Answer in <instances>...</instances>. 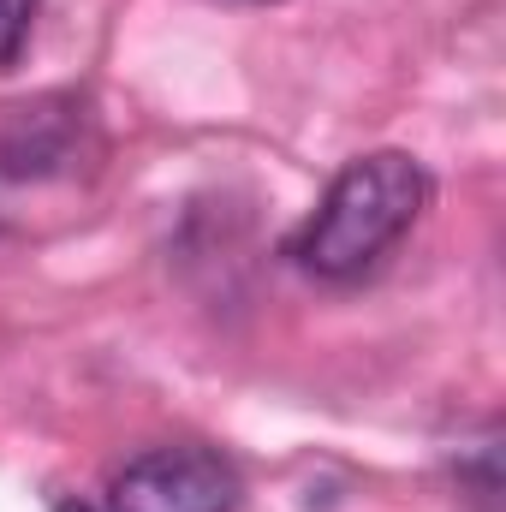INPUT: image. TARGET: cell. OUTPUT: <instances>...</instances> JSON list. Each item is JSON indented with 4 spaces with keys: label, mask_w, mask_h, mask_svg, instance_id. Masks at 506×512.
<instances>
[{
    "label": "cell",
    "mask_w": 506,
    "mask_h": 512,
    "mask_svg": "<svg viewBox=\"0 0 506 512\" xmlns=\"http://www.w3.org/2000/svg\"><path fill=\"white\" fill-rule=\"evenodd\" d=\"M429 173L417 155L405 149H376V155H358L346 161L316 215L292 233V256L298 268L322 274V280H352L364 274L370 262H381V251H393L429 209Z\"/></svg>",
    "instance_id": "obj_1"
},
{
    "label": "cell",
    "mask_w": 506,
    "mask_h": 512,
    "mask_svg": "<svg viewBox=\"0 0 506 512\" xmlns=\"http://www.w3.org/2000/svg\"><path fill=\"white\" fill-rule=\"evenodd\" d=\"M239 477L209 447H155L131 459L102 512H233Z\"/></svg>",
    "instance_id": "obj_2"
},
{
    "label": "cell",
    "mask_w": 506,
    "mask_h": 512,
    "mask_svg": "<svg viewBox=\"0 0 506 512\" xmlns=\"http://www.w3.org/2000/svg\"><path fill=\"white\" fill-rule=\"evenodd\" d=\"M36 12H42V0H0V66H12L24 54Z\"/></svg>",
    "instance_id": "obj_3"
},
{
    "label": "cell",
    "mask_w": 506,
    "mask_h": 512,
    "mask_svg": "<svg viewBox=\"0 0 506 512\" xmlns=\"http://www.w3.org/2000/svg\"><path fill=\"white\" fill-rule=\"evenodd\" d=\"M60 512H96V507H60Z\"/></svg>",
    "instance_id": "obj_4"
}]
</instances>
